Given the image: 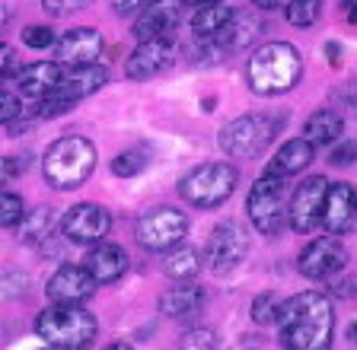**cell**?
<instances>
[{
  "label": "cell",
  "instance_id": "1",
  "mask_svg": "<svg viewBox=\"0 0 357 350\" xmlns=\"http://www.w3.org/2000/svg\"><path fill=\"white\" fill-rule=\"evenodd\" d=\"M281 347L287 350H326L335 337V305L326 293L306 290L281 303L278 312Z\"/></svg>",
  "mask_w": 357,
  "mask_h": 350
},
{
  "label": "cell",
  "instance_id": "2",
  "mask_svg": "<svg viewBox=\"0 0 357 350\" xmlns=\"http://www.w3.org/2000/svg\"><path fill=\"white\" fill-rule=\"evenodd\" d=\"M303 77V58L290 42H268L249 61V86L259 96H281Z\"/></svg>",
  "mask_w": 357,
  "mask_h": 350
},
{
  "label": "cell",
  "instance_id": "3",
  "mask_svg": "<svg viewBox=\"0 0 357 350\" xmlns=\"http://www.w3.org/2000/svg\"><path fill=\"white\" fill-rule=\"evenodd\" d=\"M96 331H99L96 319L80 303H54L48 309H42L36 319V335L48 347H58V350L89 347Z\"/></svg>",
  "mask_w": 357,
  "mask_h": 350
},
{
  "label": "cell",
  "instance_id": "4",
  "mask_svg": "<svg viewBox=\"0 0 357 350\" xmlns=\"http://www.w3.org/2000/svg\"><path fill=\"white\" fill-rule=\"evenodd\" d=\"M96 169V147L86 137H61L45 150L42 172L45 182L58 191H74Z\"/></svg>",
  "mask_w": 357,
  "mask_h": 350
},
{
  "label": "cell",
  "instance_id": "5",
  "mask_svg": "<svg viewBox=\"0 0 357 350\" xmlns=\"http://www.w3.org/2000/svg\"><path fill=\"white\" fill-rule=\"evenodd\" d=\"M236 182H239V172L233 163H204L178 182V194H182L192 207L211 210L236 191Z\"/></svg>",
  "mask_w": 357,
  "mask_h": 350
},
{
  "label": "cell",
  "instance_id": "6",
  "mask_svg": "<svg viewBox=\"0 0 357 350\" xmlns=\"http://www.w3.org/2000/svg\"><path fill=\"white\" fill-rule=\"evenodd\" d=\"M287 125L284 118H268V115H243V118L230 121L220 131V150L233 159H252L265 153V147L275 141L278 127Z\"/></svg>",
  "mask_w": 357,
  "mask_h": 350
},
{
  "label": "cell",
  "instance_id": "7",
  "mask_svg": "<svg viewBox=\"0 0 357 350\" xmlns=\"http://www.w3.org/2000/svg\"><path fill=\"white\" fill-rule=\"evenodd\" d=\"M287 185L281 175H261L245 198L249 220L261 236H278L287 226Z\"/></svg>",
  "mask_w": 357,
  "mask_h": 350
},
{
  "label": "cell",
  "instance_id": "8",
  "mask_svg": "<svg viewBox=\"0 0 357 350\" xmlns=\"http://www.w3.org/2000/svg\"><path fill=\"white\" fill-rule=\"evenodd\" d=\"M245 255H249V230L239 220H223L211 230L208 246H204V261H208L211 274H233L245 261Z\"/></svg>",
  "mask_w": 357,
  "mask_h": 350
},
{
  "label": "cell",
  "instance_id": "9",
  "mask_svg": "<svg viewBox=\"0 0 357 350\" xmlns=\"http://www.w3.org/2000/svg\"><path fill=\"white\" fill-rule=\"evenodd\" d=\"M185 232L188 220L176 207H153L137 216V223H134L137 246L147 248V252H169L172 246H178L185 239Z\"/></svg>",
  "mask_w": 357,
  "mask_h": 350
},
{
  "label": "cell",
  "instance_id": "10",
  "mask_svg": "<svg viewBox=\"0 0 357 350\" xmlns=\"http://www.w3.org/2000/svg\"><path fill=\"white\" fill-rule=\"evenodd\" d=\"M109 230H112V214L102 204H77L61 220V232L74 246H96V242H102L109 236Z\"/></svg>",
  "mask_w": 357,
  "mask_h": 350
},
{
  "label": "cell",
  "instance_id": "11",
  "mask_svg": "<svg viewBox=\"0 0 357 350\" xmlns=\"http://www.w3.org/2000/svg\"><path fill=\"white\" fill-rule=\"evenodd\" d=\"M348 264V248L338 242V236H319L300 252L297 268L310 280H326V277L338 274Z\"/></svg>",
  "mask_w": 357,
  "mask_h": 350
},
{
  "label": "cell",
  "instance_id": "12",
  "mask_svg": "<svg viewBox=\"0 0 357 350\" xmlns=\"http://www.w3.org/2000/svg\"><path fill=\"white\" fill-rule=\"evenodd\" d=\"M326 191H328V179H322V175H312V179L300 182V188L287 201V223L297 232L306 236V232H312L319 226Z\"/></svg>",
  "mask_w": 357,
  "mask_h": 350
},
{
  "label": "cell",
  "instance_id": "13",
  "mask_svg": "<svg viewBox=\"0 0 357 350\" xmlns=\"http://www.w3.org/2000/svg\"><path fill=\"white\" fill-rule=\"evenodd\" d=\"M185 7L188 0H144V7L137 10V19H134V38L144 42V38L169 35L182 23Z\"/></svg>",
  "mask_w": 357,
  "mask_h": 350
},
{
  "label": "cell",
  "instance_id": "14",
  "mask_svg": "<svg viewBox=\"0 0 357 350\" xmlns=\"http://www.w3.org/2000/svg\"><path fill=\"white\" fill-rule=\"evenodd\" d=\"M319 223L326 226L332 236H344L357 226V188L348 182H335L328 185L326 201H322Z\"/></svg>",
  "mask_w": 357,
  "mask_h": 350
},
{
  "label": "cell",
  "instance_id": "15",
  "mask_svg": "<svg viewBox=\"0 0 357 350\" xmlns=\"http://www.w3.org/2000/svg\"><path fill=\"white\" fill-rule=\"evenodd\" d=\"M105 83H109V67L96 64V61H93V64H77L70 74H61L52 96L64 99V102H80V99L99 93Z\"/></svg>",
  "mask_w": 357,
  "mask_h": 350
},
{
  "label": "cell",
  "instance_id": "16",
  "mask_svg": "<svg viewBox=\"0 0 357 350\" xmlns=\"http://www.w3.org/2000/svg\"><path fill=\"white\" fill-rule=\"evenodd\" d=\"M105 42L96 29H89V26H80V29H70L54 42V54H58V64H93V61L102 54Z\"/></svg>",
  "mask_w": 357,
  "mask_h": 350
},
{
  "label": "cell",
  "instance_id": "17",
  "mask_svg": "<svg viewBox=\"0 0 357 350\" xmlns=\"http://www.w3.org/2000/svg\"><path fill=\"white\" fill-rule=\"evenodd\" d=\"M96 290V280L89 277V271L83 264H64L52 274L45 293L52 303H83V299L93 296Z\"/></svg>",
  "mask_w": 357,
  "mask_h": 350
},
{
  "label": "cell",
  "instance_id": "18",
  "mask_svg": "<svg viewBox=\"0 0 357 350\" xmlns=\"http://www.w3.org/2000/svg\"><path fill=\"white\" fill-rule=\"evenodd\" d=\"M169 61H172L169 35L144 38V42H137V48H134L131 58H128L125 74H128V80H150V77L160 74Z\"/></svg>",
  "mask_w": 357,
  "mask_h": 350
},
{
  "label": "cell",
  "instance_id": "19",
  "mask_svg": "<svg viewBox=\"0 0 357 350\" xmlns=\"http://www.w3.org/2000/svg\"><path fill=\"white\" fill-rule=\"evenodd\" d=\"M61 64L58 61H38V64H29V67H20L13 77L16 83V93L26 99H45L52 96L54 86L61 80Z\"/></svg>",
  "mask_w": 357,
  "mask_h": 350
},
{
  "label": "cell",
  "instance_id": "20",
  "mask_svg": "<svg viewBox=\"0 0 357 350\" xmlns=\"http://www.w3.org/2000/svg\"><path fill=\"white\" fill-rule=\"evenodd\" d=\"M83 268L89 271V277L96 283H112L119 277H125L128 252L121 246H112V242H96L93 252L86 255V261H83Z\"/></svg>",
  "mask_w": 357,
  "mask_h": 350
},
{
  "label": "cell",
  "instance_id": "21",
  "mask_svg": "<svg viewBox=\"0 0 357 350\" xmlns=\"http://www.w3.org/2000/svg\"><path fill=\"white\" fill-rule=\"evenodd\" d=\"M261 19L252 13H233L230 16V23L223 26L217 35H211L208 42L211 45H217L220 51H239V48H249L252 42H259L261 35Z\"/></svg>",
  "mask_w": 357,
  "mask_h": 350
},
{
  "label": "cell",
  "instance_id": "22",
  "mask_svg": "<svg viewBox=\"0 0 357 350\" xmlns=\"http://www.w3.org/2000/svg\"><path fill=\"white\" fill-rule=\"evenodd\" d=\"M312 157H316V147H312L306 137L287 141V143H284V147L275 153V159L268 163L265 175H281V179H287V175H297V172H303L306 166L312 163Z\"/></svg>",
  "mask_w": 357,
  "mask_h": 350
},
{
  "label": "cell",
  "instance_id": "23",
  "mask_svg": "<svg viewBox=\"0 0 357 350\" xmlns=\"http://www.w3.org/2000/svg\"><path fill=\"white\" fill-rule=\"evenodd\" d=\"M208 303V293L195 287V283H182V287H169L160 299V309H163L169 319H192L204 309Z\"/></svg>",
  "mask_w": 357,
  "mask_h": 350
},
{
  "label": "cell",
  "instance_id": "24",
  "mask_svg": "<svg viewBox=\"0 0 357 350\" xmlns=\"http://www.w3.org/2000/svg\"><path fill=\"white\" fill-rule=\"evenodd\" d=\"M303 134L312 147H332L338 137L344 134V121L338 112L332 109H319V112H312L303 125Z\"/></svg>",
  "mask_w": 357,
  "mask_h": 350
},
{
  "label": "cell",
  "instance_id": "25",
  "mask_svg": "<svg viewBox=\"0 0 357 350\" xmlns=\"http://www.w3.org/2000/svg\"><path fill=\"white\" fill-rule=\"evenodd\" d=\"M52 207H36V210H22L20 223H16V239L26 242V246H38L52 236Z\"/></svg>",
  "mask_w": 357,
  "mask_h": 350
},
{
  "label": "cell",
  "instance_id": "26",
  "mask_svg": "<svg viewBox=\"0 0 357 350\" xmlns=\"http://www.w3.org/2000/svg\"><path fill=\"white\" fill-rule=\"evenodd\" d=\"M201 268H204V261H201V252L192 246H172L169 255H166L163 261V271L166 277H172V280H192L195 274H201Z\"/></svg>",
  "mask_w": 357,
  "mask_h": 350
},
{
  "label": "cell",
  "instance_id": "27",
  "mask_svg": "<svg viewBox=\"0 0 357 350\" xmlns=\"http://www.w3.org/2000/svg\"><path fill=\"white\" fill-rule=\"evenodd\" d=\"M233 13H236V10L227 7V3H208V7H198V10H195V16H192V32L198 38L217 35L223 26L230 23Z\"/></svg>",
  "mask_w": 357,
  "mask_h": 350
},
{
  "label": "cell",
  "instance_id": "28",
  "mask_svg": "<svg viewBox=\"0 0 357 350\" xmlns=\"http://www.w3.org/2000/svg\"><path fill=\"white\" fill-rule=\"evenodd\" d=\"M287 23L297 26V29H306L322 16V0H290L287 3Z\"/></svg>",
  "mask_w": 357,
  "mask_h": 350
},
{
  "label": "cell",
  "instance_id": "29",
  "mask_svg": "<svg viewBox=\"0 0 357 350\" xmlns=\"http://www.w3.org/2000/svg\"><path fill=\"white\" fill-rule=\"evenodd\" d=\"M144 169H147V153L144 150H125V153H119L112 159V172L119 179H131V175H137Z\"/></svg>",
  "mask_w": 357,
  "mask_h": 350
},
{
  "label": "cell",
  "instance_id": "30",
  "mask_svg": "<svg viewBox=\"0 0 357 350\" xmlns=\"http://www.w3.org/2000/svg\"><path fill=\"white\" fill-rule=\"evenodd\" d=\"M281 303H284V299L278 296V293H261V296H255L252 319L259 321V325H275L278 312H281Z\"/></svg>",
  "mask_w": 357,
  "mask_h": 350
},
{
  "label": "cell",
  "instance_id": "31",
  "mask_svg": "<svg viewBox=\"0 0 357 350\" xmlns=\"http://www.w3.org/2000/svg\"><path fill=\"white\" fill-rule=\"evenodd\" d=\"M22 210H26V204H22L20 194L13 191H0V226H16L20 223Z\"/></svg>",
  "mask_w": 357,
  "mask_h": 350
},
{
  "label": "cell",
  "instance_id": "32",
  "mask_svg": "<svg viewBox=\"0 0 357 350\" xmlns=\"http://www.w3.org/2000/svg\"><path fill=\"white\" fill-rule=\"evenodd\" d=\"M22 45L52 48L54 45V29H48V26H26V29H22Z\"/></svg>",
  "mask_w": 357,
  "mask_h": 350
},
{
  "label": "cell",
  "instance_id": "33",
  "mask_svg": "<svg viewBox=\"0 0 357 350\" xmlns=\"http://www.w3.org/2000/svg\"><path fill=\"white\" fill-rule=\"evenodd\" d=\"M357 159V143L354 141H338L332 143V157H328V163L332 166H351Z\"/></svg>",
  "mask_w": 357,
  "mask_h": 350
},
{
  "label": "cell",
  "instance_id": "34",
  "mask_svg": "<svg viewBox=\"0 0 357 350\" xmlns=\"http://www.w3.org/2000/svg\"><path fill=\"white\" fill-rule=\"evenodd\" d=\"M20 115H22L20 96H13V93H7V90H0V125H13Z\"/></svg>",
  "mask_w": 357,
  "mask_h": 350
},
{
  "label": "cell",
  "instance_id": "35",
  "mask_svg": "<svg viewBox=\"0 0 357 350\" xmlns=\"http://www.w3.org/2000/svg\"><path fill=\"white\" fill-rule=\"evenodd\" d=\"M89 3H93V0H42V7L52 16H70V13H77V10L89 7Z\"/></svg>",
  "mask_w": 357,
  "mask_h": 350
},
{
  "label": "cell",
  "instance_id": "36",
  "mask_svg": "<svg viewBox=\"0 0 357 350\" xmlns=\"http://www.w3.org/2000/svg\"><path fill=\"white\" fill-rule=\"evenodd\" d=\"M16 70H20V61H16V51L7 45V42H0V83L13 80Z\"/></svg>",
  "mask_w": 357,
  "mask_h": 350
},
{
  "label": "cell",
  "instance_id": "37",
  "mask_svg": "<svg viewBox=\"0 0 357 350\" xmlns=\"http://www.w3.org/2000/svg\"><path fill=\"white\" fill-rule=\"evenodd\" d=\"M182 347L208 350V347H217V337H214V331H208V328H195V331H188V335L182 337Z\"/></svg>",
  "mask_w": 357,
  "mask_h": 350
},
{
  "label": "cell",
  "instance_id": "38",
  "mask_svg": "<svg viewBox=\"0 0 357 350\" xmlns=\"http://www.w3.org/2000/svg\"><path fill=\"white\" fill-rule=\"evenodd\" d=\"M22 172V159L20 157H0V185H7L10 179H16Z\"/></svg>",
  "mask_w": 357,
  "mask_h": 350
},
{
  "label": "cell",
  "instance_id": "39",
  "mask_svg": "<svg viewBox=\"0 0 357 350\" xmlns=\"http://www.w3.org/2000/svg\"><path fill=\"white\" fill-rule=\"evenodd\" d=\"M112 7L119 16H137V10L144 7V0H112Z\"/></svg>",
  "mask_w": 357,
  "mask_h": 350
},
{
  "label": "cell",
  "instance_id": "40",
  "mask_svg": "<svg viewBox=\"0 0 357 350\" xmlns=\"http://www.w3.org/2000/svg\"><path fill=\"white\" fill-rule=\"evenodd\" d=\"M335 296H357V277H344L335 283Z\"/></svg>",
  "mask_w": 357,
  "mask_h": 350
},
{
  "label": "cell",
  "instance_id": "41",
  "mask_svg": "<svg viewBox=\"0 0 357 350\" xmlns=\"http://www.w3.org/2000/svg\"><path fill=\"white\" fill-rule=\"evenodd\" d=\"M252 3H255L259 10H275V7H281L284 0H252Z\"/></svg>",
  "mask_w": 357,
  "mask_h": 350
},
{
  "label": "cell",
  "instance_id": "42",
  "mask_svg": "<svg viewBox=\"0 0 357 350\" xmlns=\"http://www.w3.org/2000/svg\"><path fill=\"white\" fill-rule=\"evenodd\" d=\"M348 105L354 109V115H357V80L351 83V90H348Z\"/></svg>",
  "mask_w": 357,
  "mask_h": 350
},
{
  "label": "cell",
  "instance_id": "43",
  "mask_svg": "<svg viewBox=\"0 0 357 350\" xmlns=\"http://www.w3.org/2000/svg\"><path fill=\"white\" fill-rule=\"evenodd\" d=\"M7 23H10V10H7V7H0V32L7 29Z\"/></svg>",
  "mask_w": 357,
  "mask_h": 350
},
{
  "label": "cell",
  "instance_id": "44",
  "mask_svg": "<svg viewBox=\"0 0 357 350\" xmlns=\"http://www.w3.org/2000/svg\"><path fill=\"white\" fill-rule=\"evenodd\" d=\"M348 19L357 26V3H351V10H348Z\"/></svg>",
  "mask_w": 357,
  "mask_h": 350
},
{
  "label": "cell",
  "instance_id": "45",
  "mask_svg": "<svg viewBox=\"0 0 357 350\" xmlns=\"http://www.w3.org/2000/svg\"><path fill=\"white\" fill-rule=\"evenodd\" d=\"M348 337H351V341H357V321H354V325L348 328Z\"/></svg>",
  "mask_w": 357,
  "mask_h": 350
},
{
  "label": "cell",
  "instance_id": "46",
  "mask_svg": "<svg viewBox=\"0 0 357 350\" xmlns=\"http://www.w3.org/2000/svg\"><path fill=\"white\" fill-rule=\"evenodd\" d=\"M208 3H223V0H198V7H208Z\"/></svg>",
  "mask_w": 357,
  "mask_h": 350
}]
</instances>
